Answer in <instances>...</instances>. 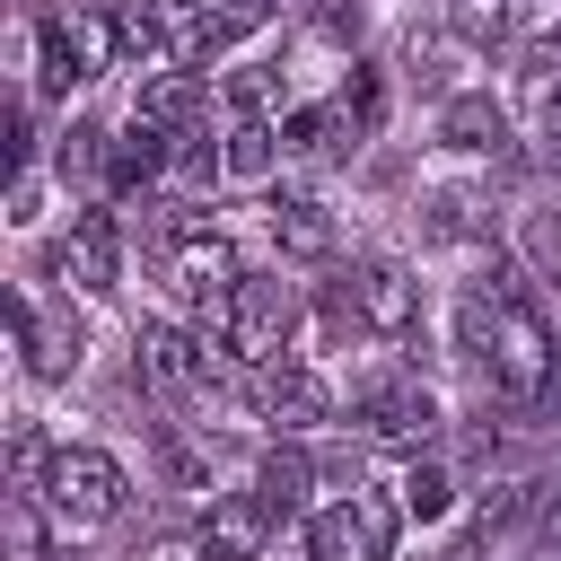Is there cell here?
<instances>
[{
  "instance_id": "cell-1",
  "label": "cell",
  "mask_w": 561,
  "mask_h": 561,
  "mask_svg": "<svg viewBox=\"0 0 561 561\" xmlns=\"http://www.w3.org/2000/svg\"><path fill=\"white\" fill-rule=\"evenodd\" d=\"M324 324H333V333L394 342V351L421 368V351H430V289H421V272H412L403 254H359V263L333 280Z\"/></svg>"
},
{
  "instance_id": "cell-2",
  "label": "cell",
  "mask_w": 561,
  "mask_h": 561,
  "mask_svg": "<svg viewBox=\"0 0 561 561\" xmlns=\"http://www.w3.org/2000/svg\"><path fill=\"white\" fill-rule=\"evenodd\" d=\"M35 500H44V517H53V526L88 535V526L123 517V500H131V473H123L105 447H88V438H61V447H53V465H44V482H35Z\"/></svg>"
},
{
  "instance_id": "cell-3",
  "label": "cell",
  "mask_w": 561,
  "mask_h": 561,
  "mask_svg": "<svg viewBox=\"0 0 561 561\" xmlns=\"http://www.w3.org/2000/svg\"><path fill=\"white\" fill-rule=\"evenodd\" d=\"M394 535H403L394 491H333V500H316L298 517L307 561H394Z\"/></svg>"
},
{
  "instance_id": "cell-4",
  "label": "cell",
  "mask_w": 561,
  "mask_h": 561,
  "mask_svg": "<svg viewBox=\"0 0 561 561\" xmlns=\"http://www.w3.org/2000/svg\"><path fill=\"white\" fill-rule=\"evenodd\" d=\"M228 359H245V368H272V359H289L298 351V289L280 280V272H245L237 280V298H228V316L219 324H202Z\"/></svg>"
},
{
  "instance_id": "cell-5",
  "label": "cell",
  "mask_w": 561,
  "mask_h": 561,
  "mask_svg": "<svg viewBox=\"0 0 561 561\" xmlns=\"http://www.w3.org/2000/svg\"><path fill=\"white\" fill-rule=\"evenodd\" d=\"M552 359H561V342L535 316V298H500V324H491V351H482V386L508 412H535L543 386H552Z\"/></svg>"
},
{
  "instance_id": "cell-6",
  "label": "cell",
  "mask_w": 561,
  "mask_h": 561,
  "mask_svg": "<svg viewBox=\"0 0 561 561\" xmlns=\"http://www.w3.org/2000/svg\"><path fill=\"white\" fill-rule=\"evenodd\" d=\"M438 394L421 386V368H386V377H359L351 386V430L359 438H377V447H403V456H421L430 438H438Z\"/></svg>"
},
{
  "instance_id": "cell-7",
  "label": "cell",
  "mask_w": 561,
  "mask_h": 561,
  "mask_svg": "<svg viewBox=\"0 0 561 561\" xmlns=\"http://www.w3.org/2000/svg\"><path fill=\"white\" fill-rule=\"evenodd\" d=\"M44 280H61V298H114L123 289V219H114V202L79 210L44 245Z\"/></svg>"
},
{
  "instance_id": "cell-8",
  "label": "cell",
  "mask_w": 561,
  "mask_h": 561,
  "mask_svg": "<svg viewBox=\"0 0 561 561\" xmlns=\"http://www.w3.org/2000/svg\"><path fill=\"white\" fill-rule=\"evenodd\" d=\"M333 412H342V403H333V377H324L307 351L254 368V421H272L280 438H307V430H324Z\"/></svg>"
},
{
  "instance_id": "cell-9",
  "label": "cell",
  "mask_w": 561,
  "mask_h": 561,
  "mask_svg": "<svg viewBox=\"0 0 561 561\" xmlns=\"http://www.w3.org/2000/svg\"><path fill=\"white\" fill-rule=\"evenodd\" d=\"M280 535H289V526H280V508H272L263 491H210V508H202V526H193V552H202V561H263Z\"/></svg>"
},
{
  "instance_id": "cell-10",
  "label": "cell",
  "mask_w": 561,
  "mask_h": 561,
  "mask_svg": "<svg viewBox=\"0 0 561 561\" xmlns=\"http://www.w3.org/2000/svg\"><path fill=\"white\" fill-rule=\"evenodd\" d=\"M9 316H18V359H26V377H35V386H61V377L88 359V324L70 316V298H61V307H44L35 289H18V307H9Z\"/></svg>"
},
{
  "instance_id": "cell-11",
  "label": "cell",
  "mask_w": 561,
  "mask_h": 561,
  "mask_svg": "<svg viewBox=\"0 0 561 561\" xmlns=\"http://www.w3.org/2000/svg\"><path fill=\"white\" fill-rule=\"evenodd\" d=\"M131 114L158 123L167 140H202V131H210V70L167 61V70H149V79H131Z\"/></svg>"
},
{
  "instance_id": "cell-12",
  "label": "cell",
  "mask_w": 561,
  "mask_h": 561,
  "mask_svg": "<svg viewBox=\"0 0 561 561\" xmlns=\"http://www.w3.org/2000/svg\"><path fill=\"white\" fill-rule=\"evenodd\" d=\"M167 175H175V140H167L158 123L123 114L114 140H105V202H131V193H149V184H167Z\"/></svg>"
},
{
  "instance_id": "cell-13",
  "label": "cell",
  "mask_w": 561,
  "mask_h": 561,
  "mask_svg": "<svg viewBox=\"0 0 561 561\" xmlns=\"http://www.w3.org/2000/svg\"><path fill=\"white\" fill-rule=\"evenodd\" d=\"M412 219H421V245L491 254V202H482V184H430V193L412 202Z\"/></svg>"
},
{
  "instance_id": "cell-14",
  "label": "cell",
  "mask_w": 561,
  "mask_h": 561,
  "mask_svg": "<svg viewBox=\"0 0 561 561\" xmlns=\"http://www.w3.org/2000/svg\"><path fill=\"white\" fill-rule=\"evenodd\" d=\"M438 149H456V158H508V105L491 88H456L438 105Z\"/></svg>"
},
{
  "instance_id": "cell-15",
  "label": "cell",
  "mask_w": 561,
  "mask_h": 561,
  "mask_svg": "<svg viewBox=\"0 0 561 561\" xmlns=\"http://www.w3.org/2000/svg\"><path fill=\"white\" fill-rule=\"evenodd\" d=\"M333 237H342V228H333V202H324L316 184H280V193H272V245H280L289 263H324Z\"/></svg>"
},
{
  "instance_id": "cell-16",
  "label": "cell",
  "mask_w": 561,
  "mask_h": 561,
  "mask_svg": "<svg viewBox=\"0 0 561 561\" xmlns=\"http://www.w3.org/2000/svg\"><path fill=\"white\" fill-rule=\"evenodd\" d=\"M316 473H324V465H316L298 438H280V447L254 456V482H245V491H263V500L280 508V526H298V517L316 508Z\"/></svg>"
},
{
  "instance_id": "cell-17",
  "label": "cell",
  "mask_w": 561,
  "mask_h": 561,
  "mask_svg": "<svg viewBox=\"0 0 561 561\" xmlns=\"http://www.w3.org/2000/svg\"><path fill=\"white\" fill-rule=\"evenodd\" d=\"M526 26V0H447V35L482 61V53H508Z\"/></svg>"
},
{
  "instance_id": "cell-18",
  "label": "cell",
  "mask_w": 561,
  "mask_h": 561,
  "mask_svg": "<svg viewBox=\"0 0 561 561\" xmlns=\"http://www.w3.org/2000/svg\"><path fill=\"white\" fill-rule=\"evenodd\" d=\"M517 105L543 114V123H561V26H543V35L517 44Z\"/></svg>"
},
{
  "instance_id": "cell-19",
  "label": "cell",
  "mask_w": 561,
  "mask_h": 561,
  "mask_svg": "<svg viewBox=\"0 0 561 561\" xmlns=\"http://www.w3.org/2000/svg\"><path fill=\"white\" fill-rule=\"evenodd\" d=\"M386 491H394V508H403V517H421V526H430V517H447V508H456V473H447V465H438V456H403V465H394V482H386Z\"/></svg>"
},
{
  "instance_id": "cell-20",
  "label": "cell",
  "mask_w": 561,
  "mask_h": 561,
  "mask_svg": "<svg viewBox=\"0 0 561 561\" xmlns=\"http://www.w3.org/2000/svg\"><path fill=\"white\" fill-rule=\"evenodd\" d=\"M219 149H228V184H263V175L289 158V149H280V123H228Z\"/></svg>"
},
{
  "instance_id": "cell-21",
  "label": "cell",
  "mask_w": 561,
  "mask_h": 561,
  "mask_svg": "<svg viewBox=\"0 0 561 561\" xmlns=\"http://www.w3.org/2000/svg\"><path fill=\"white\" fill-rule=\"evenodd\" d=\"M333 114H342L351 140H377V123H386V79H377L368 61H351V79L333 88Z\"/></svg>"
},
{
  "instance_id": "cell-22",
  "label": "cell",
  "mask_w": 561,
  "mask_h": 561,
  "mask_svg": "<svg viewBox=\"0 0 561 561\" xmlns=\"http://www.w3.org/2000/svg\"><path fill=\"white\" fill-rule=\"evenodd\" d=\"M526 526H535L543 552H561V482H535V517H526Z\"/></svg>"
},
{
  "instance_id": "cell-23",
  "label": "cell",
  "mask_w": 561,
  "mask_h": 561,
  "mask_svg": "<svg viewBox=\"0 0 561 561\" xmlns=\"http://www.w3.org/2000/svg\"><path fill=\"white\" fill-rule=\"evenodd\" d=\"M35 219H44V175L26 167V175H18V228H35Z\"/></svg>"
},
{
  "instance_id": "cell-24",
  "label": "cell",
  "mask_w": 561,
  "mask_h": 561,
  "mask_svg": "<svg viewBox=\"0 0 561 561\" xmlns=\"http://www.w3.org/2000/svg\"><path fill=\"white\" fill-rule=\"evenodd\" d=\"M535 421H543V430H561V359H552V386H543V403H535Z\"/></svg>"
},
{
  "instance_id": "cell-25",
  "label": "cell",
  "mask_w": 561,
  "mask_h": 561,
  "mask_svg": "<svg viewBox=\"0 0 561 561\" xmlns=\"http://www.w3.org/2000/svg\"><path fill=\"white\" fill-rule=\"evenodd\" d=\"M543 167H552V184H561V123H552V140H543Z\"/></svg>"
},
{
  "instance_id": "cell-26",
  "label": "cell",
  "mask_w": 561,
  "mask_h": 561,
  "mask_svg": "<svg viewBox=\"0 0 561 561\" xmlns=\"http://www.w3.org/2000/svg\"><path fill=\"white\" fill-rule=\"evenodd\" d=\"M61 561H88V552H61Z\"/></svg>"
}]
</instances>
